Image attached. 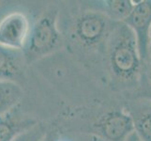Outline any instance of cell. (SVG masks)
Listing matches in <instances>:
<instances>
[{"instance_id": "obj_1", "label": "cell", "mask_w": 151, "mask_h": 141, "mask_svg": "<svg viewBox=\"0 0 151 141\" xmlns=\"http://www.w3.org/2000/svg\"><path fill=\"white\" fill-rule=\"evenodd\" d=\"M116 23L92 9H85L70 14L69 19L59 22L65 45L75 53L96 52L105 43Z\"/></svg>"}, {"instance_id": "obj_2", "label": "cell", "mask_w": 151, "mask_h": 141, "mask_svg": "<svg viewBox=\"0 0 151 141\" xmlns=\"http://www.w3.org/2000/svg\"><path fill=\"white\" fill-rule=\"evenodd\" d=\"M104 49L107 65L114 82L129 85L138 79L143 64L135 35L126 24H114Z\"/></svg>"}, {"instance_id": "obj_3", "label": "cell", "mask_w": 151, "mask_h": 141, "mask_svg": "<svg viewBox=\"0 0 151 141\" xmlns=\"http://www.w3.org/2000/svg\"><path fill=\"white\" fill-rule=\"evenodd\" d=\"M65 46L59 27V10L50 6L40 15L31 27L23 53L27 66L52 55Z\"/></svg>"}, {"instance_id": "obj_4", "label": "cell", "mask_w": 151, "mask_h": 141, "mask_svg": "<svg viewBox=\"0 0 151 141\" xmlns=\"http://www.w3.org/2000/svg\"><path fill=\"white\" fill-rule=\"evenodd\" d=\"M33 23L23 12H12L0 20V44L23 50Z\"/></svg>"}, {"instance_id": "obj_5", "label": "cell", "mask_w": 151, "mask_h": 141, "mask_svg": "<svg viewBox=\"0 0 151 141\" xmlns=\"http://www.w3.org/2000/svg\"><path fill=\"white\" fill-rule=\"evenodd\" d=\"M123 23L134 33L142 64L147 65L151 28V0H143L135 3L132 13Z\"/></svg>"}, {"instance_id": "obj_6", "label": "cell", "mask_w": 151, "mask_h": 141, "mask_svg": "<svg viewBox=\"0 0 151 141\" xmlns=\"http://www.w3.org/2000/svg\"><path fill=\"white\" fill-rule=\"evenodd\" d=\"M93 129L107 141H124L134 132L132 119L127 110H113L103 114L93 123Z\"/></svg>"}, {"instance_id": "obj_7", "label": "cell", "mask_w": 151, "mask_h": 141, "mask_svg": "<svg viewBox=\"0 0 151 141\" xmlns=\"http://www.w3.org/2000/svg\"><path fill=\"white\" fill-rule=\"evenodd\" d=\"M27 67L22 50L0 44V80L19 84L24 78Z\"/></svg>"}, {"instance_id": "obj_8", "label": "cell", "mask_w": 151, "mask_h": 141, "mask_svg": "<svg viewBox=\"0 0 151 141\" xmlns=\"http://www.w3.org/2000/svg\"><path fill=\"white\" fill-rule=\"evenodd\" d=\"M36 119L21 112L17 107L0 116V141H12L37 123Z\"/></svg>"}, {"instance_id": "obj_9", "label": "cell", "mask_w": 151, "mask_h": 141, "mask_svg": "<svg viewBox=\"0 0 151 141\" xmlns=\"http://www.w3.org/2000/svg\"><path fill=\"white\" fill-rule=\"evenodd\" d=\"M127 112L131 115L134 133L141 141H151V100L141 98L132 103Z\"/></svg>"}, {"instance_id": "obj_10", "label": "cell", "mask_w": 151, "mask_h": 141, "mask_svg": "<svg viewBox=\"0 0 151 141\" xmlns=\"http://www.w3.org/2000/svg\"><path fill=\"white\" fill-rule=\"evenodd\" d=\"M89 9L100 12L114 23H123L132 13L136 1L132 0H103L92 1Z\"/></svg>"}, {"instance_id": "obj_11", "label": "cell", "mask_w": 151, "mask_h": 141, "mask_svg": "<svg viewBox=\"0 0 151 141\" xmlns=\"http://www.w3.org/2000/svg\"><path fill=\"white\" fill-rule=\"evenodd\" d=\"M24 97V90L20 84L0 80V116L12 110Z\"/></svg>"}, {"instance_id": "obj_12", "label": "cell", "mask_w": 151, "mask_h": 141, "mask_svg": "<svg viewBox=\"0 0 151 141\" xmlns=\"http://www.w3.org/2000/svg\"><path fill=\"white\" fill-rule=\"evenodd\" d=\"M45 135V126L42 123L37 122L34 126L17 135L12 141H43Z\"/></svg>"}, {"instance_id": "obj_13", "label": "cell", "mask_w": 151, "mask_h": 141, "mask_svg": "<svg viewBox=\"0 0 151 141\" xmlns=\"http://www.w3.org/2000/svg\"><path fill=\"white\" fill-rule=\"evenodd\" d=\"M149 68V78L151 80V28L149 32V40H148V59H147V64Z\"/></svg>"}, {"instance_id": "obj_14", "label": "cell", "mask_w": 151, "mask_h": 141, "mask_svg": "<svg viewBox=\"0 0 151 141\" xmlns=\"http://www.w3.org/2000/svg\"><path fill=\"white\" fill-rule=\"evenodd\" d=\"M142 98H145V99H148V100H151V86L147 87V90L143 92V97Z\"/></svg>"}, {"instance_id": "obj_15", "label": "cell", "mask_w": 151, "mask_h": 141, "mask_svg": "<svg viewBox=\"0 0 151 141\" xmlns=\"http://www.w3.org/2000/svg\"><path fill=\"white\" fill-rule=\"evenodd\" d=\"M124 141H141V140L139 139V137L136 135V134L133 132L132 134H129V137L126 139H125Z\"/></svg>"}, {"instance_id": "obj_16", "label": "cell", "mask_w": 151, "mask_h": 141, "mask_svg": "<svg viewBox=\"0 0 151 141\" xmlns=\"http://www.w3.org/2000/svg\"><path fill=\"white\" fill-rule=\"evenodd\" d=\"M43 141H55V134L53 133L46 132V135H45Z\"/></svg>"}, {"instance_id": "obj_17", "label": "cell", "mask_w": 151, "mask_h": 141, "mask_svg": "<svg viewBox=\"0 0 151 141\" xmlns=\"http://www.w3.org/2000/svg\"><path fill=\"white\" fill-rule=\"evenodd\" d=\"M59 141H60V140H59Z\"/></svg>"}]
</instances>
